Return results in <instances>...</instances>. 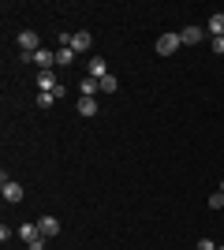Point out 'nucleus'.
Instances as JSON below:
<instances>
[{
    "instance_id": "f257e3e1",
    "label": "nucleus",
    "mask_w": 224,
    "mask_h": 250,
    "mask_svg": "<svg viewBox=\"0 0 224 250\" xmlns=\"http://www.w3.org/2000/svg\"><path fill=\"white\" fill-rule=\"evenodd\" d=\"M180 45H183L180 34H161V38H157V56H172Z\"/></svg>"
},
{
    "instance_id": "f03ea898",
    "label": "nucleus",
    "mask_w": 224,
    "mask_h": 250,
    "mask_svg": "<svg viewBox=\"0 0 224 250\" xmlns=\"http://www.w3.org/2000/svg\"><path fill=\"white\" fill-rule=\"evenodd\" d=\"M0 194H4V202H22V183L4 179V183H0Z\"/></svg>"
},
{
    "instance_id": "7ed1b4c3",
    "label": "nucleus",
    "mask_w": 224,
    "mask_h": 250,
    "mask_svg": "<svg viewBox=\"0 0 224 250\" xmlns=\"http://www.w3.org/2000/svg\"><path fill=\"white\" fill-rule=\"evenodd\" d=\"M180 42H183V45L205 42V26H183V30H180Z\"/></svg>"
},
{
    "instance_id": "20e7f679",
    "label": "nucleus",
    "mask_w": 224,
    "mask_h": 250,
    "mask_svg": "<svg viewBox=\"0 0 224 250\" xmlns=\"http://www.w3.org/2000/svg\"><path fill=\"white\" fill-rule=\"evenodd\" d=\"M86 75L101 83V79H105V75H108V67H105V56H90V63H86Z\"/></svg>"
},
{
    "instance_id": "39448f33",
    "label": "nucleus",
    "mask_w": 224,
    "mask_h": 250,
    "mask_svg": "<svg viewBox=\"0 0 224 250\" xmlns=\"http://www.w3.org/2000/svg\"><path fill=\"white\" fill-rule=\"evenodd\" d=\"M71 49H75V52H90V49H94V38H90V30L71 34Z\"/></svg>"
},
{
    "instance_id": "423d86ee",
    "label": "nucleus",
    "mask_w": 224,
    "mask_h": 250,
    "mask_svg": "<svg viewBox=\"0 0 224 250\" xmlns=\"http://www.w3.org/2000/svg\"><path fill=\"white\" fill-rule=\"evenodd\" d=\"M15 42H19L22 52H38V49H41V45H38V34H34V30H19V38H15Z\"/></svg>"
},
{
    "instance_id": "0eeeda50",
    "label": "nucleus",
    "mask_w": 224,
    "mask_h": 250,
    "mask_svg": "<svg viewBox=\"0 0 224 250\" xmlns=\"http://www.w3.org/2000/svg\"><path fill=\"white\" fill-rule=\"evenodd\" d=\"M205 34H209V38H224V11H213V15H209Z\"/></svg>"
},
{
    "instance_id": "6e6552de",
    "label": "nucleus",
    "mask_w": 224,
    "mask_h": 250,
    "mask_svg": "<svg viewBox=\"0 0 224 250\" xmlns=\"http://www.w3.org/2000/svg\"><path fill=\"white\" fill-rule=\"evenodd\" d=\"M38 228H41L45 239H53V235H60V220H56V217H41V220H38Z\"/></svg>"
},
{
    "instance_id": "1a4fd4ad",
    "label": "nucleus",
    "mask_w": 224,
    "mask_h": 250,
    "mask_svg": "<svg viewBox=\"0 0 224 250\" xmlns=\"http://www.w3.org/2000/svg\"><path fill=\"white\" fill-rule=\"evenodd\" d=\"M56 86H60V83H56L53 71H38V90H41V94H53Z\"/></svg>"
},
{
    "instance_id": "9d476101",
    "label": "nucleus",
    "mask_w": 224,
    "mask_h": 250,
    "mask_svg": "<svg viewBox=\"0 0 224 250\" xmlns=\"http://www.w3.org/2000/svg\"><path fill=\"white\" fill-rule=\"evenodd\" d=\"M19 239L26 243V247H30V243H38V239H41V228H38V224H22V228H19Z\"/></svg>"
},
{
    "instance_id": "9b49d317",
    "label": "nucleus",
    "mask_w": 224,
    "mask_h": 250,
    "mask_svg": "<svg viewBox=\"0 0 224 250\" xmlns=\"http://www.w3.org/2000/svg\"><path fill=\"white\" fill-rule=\"evenodd\" d=\"M56 63H60V67H71L75 63V49L71 45H60V49H56Z\"/></svg>"
},
{
    "instance_id": "f8f14e48",
    "label": "nucleus",
    "mask_w": 224,
    "mask_h": 250,
    "mask_svg": "<svg viewBox=\"0 0 224 250\" xmlns=\"http://www.w3.org/2000/svg\"><path fill=\"white\" fill-rule=\"evenodd\" d=\"M79 116H86V120L97 116V101H94V97H79Z\"/></svg>"
},
{
    "instance_id": "ddd939ff",
    "label": "nucleus",
    "mask_w": 224,
    "mask_h": 250,
    "mask_svg": "<svg viewBox=\"0 0 224 250\" xmlns=\"http://www.w3.org/2000/svg\"><path fill=\"white\" fill-rule=\"evenodd\" d=\"M79 90H82V97H94L97 90H101V83H97V79H90V75H86V79H82V86H79Z\"/></svg>"
},
{
    "instance_id": "4468645a",
    "label": "nucleus",
    "mask_w": 224,
    "mask_h": 250,
    "mask_svg": "<svg viewBox=\"0 0 224 250\" xmlns=\"http://www.w3.org/2000/svg\"><path fill=\"white\" fill-rule=\"evenodd\" d=\"M120 90V79L116 75H105V79H101V94H116Z\"/></svg>"
},
{
    "instance_id": "2eb2a0df",
    "label": "nucleus",
    "mask_w": 224,
    "mask_h": 250,
    "mask_svg": "<svg viewBox=\"0 0 224 250\" xmlns=\"http://www.w3.org/2000/svg\"><path fill=\"white\" fill-rule=\"evenodd\" d=\"M56 104V94H38V108H53Z\"/></svg>"
},
{
    "instance_id": "dca6fc26",
    "label": "nucleus",
    "mask_w": 224,
    "mask_h": 250,
    "mask_svg": "<svg viewBox=\"0 0 224 250\" xmlns=\"http://www.w3.org/2000/svg\"><path fill=\"white\" fill-rule=\"evenodd\" d=\"M209 209H224V194L217 190V194H209Z\"/></svg>"
},
{
    "instance_id": "f3484780",
    "label": "nucleus",
    "mask_w": 224,
    "mask_h": 250,
    "mask_svg": "<svg viewBox=\"0 0 224 250\" xmlns=\"http://www.w3.org/2000/svg\"><path fill=\"white\" fill-rule=\"evenodd\" d=\"M209 45H213V52H217V56H224V38H213Z\"/></svg>"
},
{
    "instance_id": "a211bd4d",
    "label": "nucleus",
    "mask_w": 224,
    "mask_h": 250,
    "mask_svg": "<svg viewBox=\"0 0 224 250\" xmlns=\"http://www.w3.org/2000/svg\"><path fill=\"white\" fill-rule=\"evenodd\" d=\"M198 250H217V243L213 239H198Z\"/></svg>"
},
{
    "instance_id": "6ab92c4d",
    "label": "nucleus",
    "mask_w": 224,
    "mask_h": 250,
    "mask_svg": "<svg viewBox=\"0 0 224 250\" xmlns=\"http://www.w3.org/2000/svg\"><path fill=\"white\" fill-rule=\"evenodd\" d=\"M26 250H45V235H41V239H38V243H30V247H26Z\"/></svg>"
},
{
    "instance_id": "aec40b11",
    "label": "nucleus",
    "mask_w": 224,
    "mask_h": 250,
    "mask_svg": "<svg viewBox=\"0 0 224 250\" xmlns=\"http://www.w3.org/2000/svg\"><path fill=\"white\" fill-rule=\"evenodd\" d=\"M221 194H224V179H221Z\"/></svg>"
},
{
    "instance_id": "412c9836",
    "label": "nucleus",
    "mask_w": 224,
    "mask_h": 250,
    "mask_svg": "<svg viewBox=\"0 0 224 250\" xmlns=\"http://www.w3.org/2000/svg\"><path fill=\"white\" fill-rule=\"evenodd\" d=\"M217 250H224V247H217Z\"/></svg>"
}]
</instances>
